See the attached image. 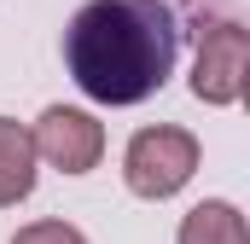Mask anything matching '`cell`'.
<instances>
[{
    "label": "cell",
    "mask_w": 250,
    "mask_h": 244,
    "mask_svg": "<svg viewBox=\"0 0 250 244\" xmlns=\"http://www.w3.org/2000/svg\"><path fill=\"white\" fill-rule=\"evenodd\" d=\"M70 76L99 105H140L175 70V18L157 0H87L64 35Z\"/></svg>",
    "instance_id": "cell-1"
},
{
    "label": "cell",
    "mask_w": 250,
    "mask_h": 244,
    "mask_svg": "<svg viewBox=\"0 0 250 244\" xmlns=\"http://www.w3.org/2000/svg\"><path fill=\"white\" fill-rule=\"evenodd\" d=\"M192 169H198V140H192L187 128H140V134L128 140L123 175H128V186H134L140 198H169V192H181V186L192 181Z\"/></svg>",
    "instance_id": "cell-2"
},
{
    "label": "cell",
    "mask_w": 250,
    "mask_h": 244,
    "mask_svg": "<svg viewBox=\"0 0 250 244\" xmlns=\"http://www.w3.org/2000/svg\"><path fill=\"white\" fill-rule=\"evenodd\" d=\"M192 93L204 105H233L245 93V29L239 23H209L192 64Z\"/></svg>",
    "instance_id": "cell-3"
},
{
    "label": "cell",
    "mask_w": 250,
    "mask_h": 244,
    "mask_svg": "<svg viewBox=\"0 0 250 244\" xmlns=\"http://www.w3.org/2000/svg\"><path fill=\"white\" fill-rule=\"evenodd\" d=\"M29 140H35V157H47L64 175H87L99 163V151H105V128L87 111H64V105H53Z\"/></svg>",
    "instance_id": "cell-4"
},
{
    "label": "cell",
    "mask_w": 250,
    "mask_h": 244,
    "mask_svg": "<svg viewBox=\"0 0 250 244\" xmlns=\"http://www.w3.org/2000/svg\"><path fill=\"white\" fill-rule=\"evenodd\" d=\"M29 186H35V140H29V128L0 117V203L29 198Z\"/></svg>",
    "instance_id": "cell-5"
},
{
    "label": "cell",
    "mask_w": 250,
    "mask_h": 244,
    "mask_svg": "<svg viewBox=\"0 0 250 244\" xmlns=\"http://www.w3.org/2000/svg\"><path fill=\"white\" fill-rule=\"evenodd\" d=\"M181 244H250V233H245V215L233 203L209 198L181 221Z\"/></svg>",
    "instance_id": "cell-6"
},
{
    "label": "cell",
    "mask_w": 250,
    "mask_h": 244,
    "mask_svg": "<svg viewBox=\"0 0 250 244\" xmlns=\"http://www.w3.org/2000/svg\"><path fill=\"white\" fill-rule=\"evenodd\" d=\"M12 244H87L70 221H35V227H23Z\"/></svg>",
    "instance_id": "cell-7"
}]
</instances>
